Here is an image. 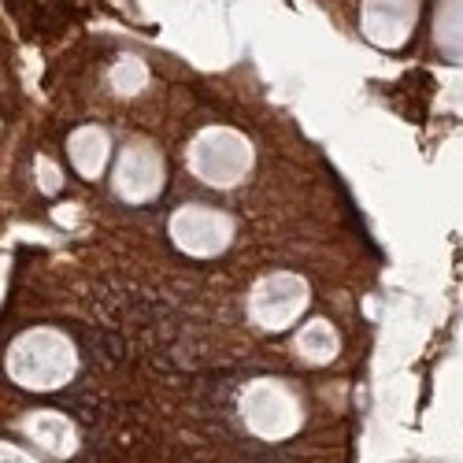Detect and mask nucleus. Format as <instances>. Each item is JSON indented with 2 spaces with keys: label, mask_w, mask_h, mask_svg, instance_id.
Returning a JSON list of instances; mask_svg holds the SVG:
<instances>
[{
  "label": "nucleus",
  "mask_w": 463,
  "mask_h": 463,
  "mask_svg": "<svg viewBox=\"0 0 463 463\" xmlns=\"http://www.w3.org/2000/svg\"><path fill=\"white\" fill-rule=\"evenodd\" d=\"M5 367H8V378L15 385H23V390L49 393L74 378V371H79V353H74L67 334L52 330V326H33L8 345Z\"/></svg>",
  "instance_id": "1"
},
{
  "label": "nucleus",
  "mask_w": 463,
  "mask_h": 463,
  "mask_svg": "<svg viewBox=\"0 0 463 463\" xmlns=\"http://www.w3.org/2000/svg\"><path fill=\"white\" fill-rule=\"evenodd\" d=\"M185 164L193 171V178H201L204 185L215 189H234L238 182L249 178L256 152L249 145L245 134H238L234 127H204L185 148Z\"/></svg>",
  "instance_id": "2"
},
{
  "label": "nucleus",
  "mask_w": 463,
  "mask_h": 463,
  "mask_svg": "<svg viewBox=\"0 0 463 463\" xmlns=\"http://www.w3.org/2000/svg\"><path fill=\"white\" fill-rule=\"evenodd\" d=\"M241 419L245 427L263 441H286L300 430L304 404L279 378H256L241 393Z\"/></svg>",
  "instance_id": "3"
},
{
  "label": "nucleus",
  "mask_w": 463,
  "mask_h": 463,
  "mask_svg": "<svg viewBox=\"0 0 463 463\" xmlns=\"http://www.w3.org/2000/svg\"><path fill=\"white\" fill-rule=\"evenodd\" d=\"M307 300H312V289H307V282L293 271H271L263 275L252 289H249V319L260 326V330H286L293 326L300 316Z\"/></svg>",
  "instance_id": "4"
},
{
  "label": "nucleus",
  "mask_w": 463,
  "mask_h": 463,
  "mask_svg": "<svg viewBox=\"0 0 463 463\" xmlns=\"http://www.w3.org/2000/svg\"><path fill=\"white\" fill-rule=\"evenodd\" d=\"M167 234L185 256L208 260V256H222L230 249V241H234V219L219 208H208V204H185L171 215Z\"/></svg>",
  "instance_id": "5"
},
{
  "label": "nucleus",
  "mask_w": 463,
  "mask_h": 463,
  "mask_svg": "<svg viewBox=\"0 0 463 463\" xmlns=\"http://www.w3.org/2000/svg\"><path fill=\"white\" fill-rule=\"evenodd\" d=\"M111 189L127 204H148L164 189V156L148 141H127L111 167Z\"/></svg>",
  "instance_id": "6"
},
{
  "label": "nucleus",
  "mask_w": 463,
  "mask_h": 463,
  "mask_svg": "<svg viewBox=\"0 0 463 463\" xmlns=\"http://www.w3.org/2000/svg\"><path fill=\"white\" fill-rule=\"evenodd\" d=\"M419 19V0H364L360 30L378 49H401Z\"/></svg>",
  "instance_id": "7"
},
{
  "label": "nucleus",
  "mask_w": 463,
  "mask_h": 463,
  "mask_svg": "<svg viewBox=\"0 0 463 463\" xmlns=\"http://www.w3.org/2000/svg\"><path fill=\"white\" fill-rule=\"evenodd\" d=\"M19 430L30 445H37L52 459H67L79 449V427L60 411H30V415H23Z\"/></svg>",
  "instance_id": "8"
},
{
  "label": "nucleus",
  "mask_w": 463,
  "mask_h": 463,
  "mask_svg": "<svg viewBox=\"0 0 463 463\" xmlns=\"http://www.w3.org/2000/svg\"><path fill=\"white\" fill-rule=\"evenodd\" d=\"M108 156H111V137L100 127H79L67 137V160L74 171H79V178H86V182L104 175Z\"/></svg>",
  "instance_id": "9"
},
{
  "label": "nucleus",
  "mask_w": 463,
  "mask_h": 463,
  "mask_svg": "<svg viewBox=\"0 0 463 463\" xmlns=\"http://www.w3.org/2000/svg\"><path fill=\"white\" fill-rule=\"evenodd\" d=\"M293 349L300 356V364L307 367H326L334 364V356L341 353V337L337 330L326 323V319H312V323H304L293 337Z\"/></svg>",
  "instance_id": "10"
},
{
  "label": "nucleus",
  "mask_w": 463,
  "mask_h": 463,
  "mask_svg": "<svg viewBox=\"0 0 463 463\" xmlns=\"http://www.w3.org/2000/svg\"><path fill=\"white\" fill-rule=\"evenodd\" d=\"M434 42L445 60H463V0H438Z\"/></svg>",
  "instance_id": "11"
},
{
  "label": "nucleus",
  "mask_w": 463,
  "mask_h": 463,
  "mask_svg": "<svg viewBox=\"0 0 463 463\" xmlns=\"http://www.w3.org/2000/svg\"><path fill=\"white\" fill-rule=\"evenodd\" d=\"M108 86L119 97H134V93H141L148 86V67L137 56H123L119 63L108 71Z\"/></svg>",
  "instance_id": "12"
},
{
  "label": "nucleus",
  "mask_w": 463,
  "mask_h": 463,
  "mask_svg": "<svg viewBox=\"0 0 463 463\" xmlns=\"http://www.w3.org/2000/svg\"><path fill=\"white\" fill-rule=\"evenodd\" d=\"M37 167H42V189H45V193H56V189H60V171H56L49 160H37Z\"/></svg>",
  "instance_id": "13"
},
{
  "label": "nucleus",
  "mask_w": 463,
  "mask_h": 463,
  "mask_svg": "<svg viewBox=\"0 0 463 463\" xmlns=\"http://www.w3.org/2000/svg\"><path fill=\"white\" fill-rule=\"evenodd\" d=\"M0 463H37L30 452H23L19 445H5L0 449Z\"/></svg>",
  "instance_id": "14"
}]
</instances>
